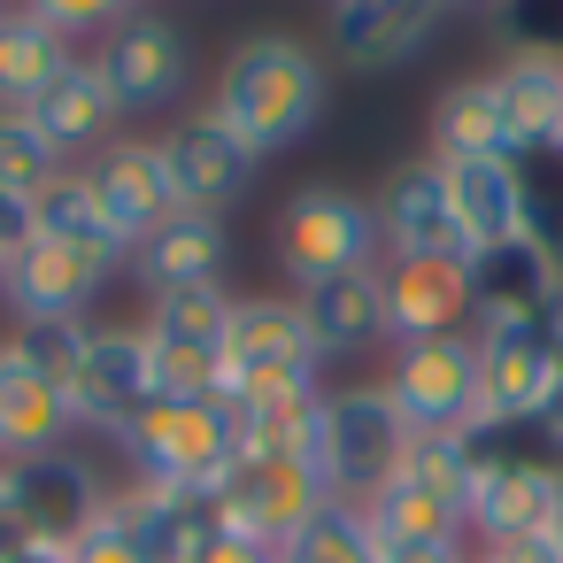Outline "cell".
Returning <instances> with one entry per match:
<instances>
[{
	"mask_svg": "<svg viewBox=\"0 0 563 563\" xmlns=\"http://www.w3.org/2000/svg\"><path fill=\"white\" fill-rule=\"evenodd\" d=\"M201 109L217 124H232L271 163V155L301 147L324 124V109H332V63L301 32H240L217 55V78H209V101Z\"/></svg>",
	"mask_w": 563,
	"mask_h": 563,
	"instance_id": "6da1fadb",
	"label": "cell"
},
{
	"mask_svg": "<svg viewBox=\"0 0 563 563\" xmlns=\"http://www.w3.org/2000/svg\"><path fill=\"white\" fill-rule=\"evenodd\" d=\"M271 255H278V278L286 294H317L332 278H355V271H378L386 263V240H378V209L347 186H301L286 194V209L271 217Z\"/></svg>",
	"mask_w": 563,
	"mask_h": 563,
	"instance_id": "7a4b0ae2",
	"label": "cell"
},
{
	"mask_svg": "<svg viewBox=\"0 0 563 563\" xmlns=\"http://www.w3.org/2000/svg\"><path fill=\"white\" fill-rule=\"evenodd\" d=\"M401 455H409V424H401V409L386 401L378 378L324 386V409H317V455H309L324 501H355V509H371L378 486L401 471Z\"/></svg>",
	"mask_w": 563,
	"mask_h": 563,
	"instance_id": "3957f363",
	"label": "cell"
},
{
	"mask_svg": "<svg viewBox=\"0 0 563 563\" xmlns=\"http://www.w3.org/2000/svg\"><path fill=\"white\" fill-rule=\"evenodd\" d=\"M117 455L140 486H186V494H217L224 471L240 463V432L224 401H147L124 432Z\"/></svg>",
	"mask_w": 563,
	"mask_h": 563,
	"instance_id": "277c9868",
	"label": "cell"
},
{
	"mask_svg": "<svg viewBox=\"0 0 563 563\" xmlns=\"http://www.w3.org/2000/svg\"><path fill=\"white\" fill-rule=\"evenodd\" d=\"M471 332H478V424H540L563 378V309L494 317Z\"/></svg>",
	"mask_w": 563,
	"mask_h": 563,
	"instance_id": "5b68a950",
	"label": "cell"
},
{
	"mask_svg": "<svg viewBox=\"0 0 563 563\" xmlns=\"http://www.w3.org/2000/svg\"><path fill=\"white\" fill-rule=\"evenodd\" d=\"M286 386H324V355H317V340H309L301 294H255V301L232 309V340H224V401L286 394Z\"/></svg>",
	"mask_w": 563,
	"mask_h": 563,
	"instance_id": "8992f818",
	"label": "cell"
},
{
	"mask_svg": "<svg viewBox=\"0 0 563 563\" xmlns=\"http://www.w3.org/2000/svg\"><path fill=\"white\" fill-rule=\"evenodd\" d=\"M378 386H386V401L401 409L409 432H463V424H478V332L394 340Z\"/></svg>",
	"mask_w": 563,
	"mask_h": 563,
	"instance_id": "52a82bcc",
	"label": "cell"
},
{
	"mask_svg": "<svg viewBox=\"0 0 563 563\" xmlns=\"http://www.w3.org/2000/svg\"><path fill=\"white\" fill-rule=\"evenodd\" d=\"M86 55H93V70H101V86L117 93L124 117H163V109L186 101L194 47H186V24L163 16V9H132V16L109 24Z\"/></svg>",
	"mask_w": 563,
	"mask_h": 563,
	"instance_id": "ba28073f",
	"label": "cell"
},
{
	"mask_svg": "<svg viewBox=\"0 0 563 563\" xmlns=\"http://www.w3.org/2000/svg\"><path fill=\"white\" fill-rule=\"evenodd\" d=\"M0 494H9V509L24 517L32 540L47 548H70L86 525L109 517L117 501V478L70 440V448H47V455H24V463H0Z\"/></svg>",
	"mask_w": 563,
	"mask_h": 563,
	"instance_id": "9c48e42d",
	"label": "cell"
},
{
	"mask_svg": "<svg viewBox=\"0 0 563 563\" xmlns=\"http://www.w3.org/2000/svg\"><path fill=\"white\" fill-rule=\"evenodd\" d=\"M455 9L448 0H332L324 9V55L355 78H378V70H409L440 24Z\"/></svg>",
	"mask_w": 563,
	"mask_h": 563,
	"instance_id": "30bf717a",
	"label": "cell"
},
{
	"mask_svg": "<svg viewBox=\"0 0 563 563\" xmlns=\"http://www.w3.org/2000/svg\"><path fill=\"white\" fill-rule=\"evenodd\" d=\"M70 417H78V432H101V440H117L147 401H155V347H147V332H140V317L132 324H93V340H86V363L70 371Z\"/></svg>",
	"mask_w": 563,
	"mask_h": 563,
	"instance_id": "8fae6325",
	"label": "cell"
},
{
	"mask_svg": "<svg viewBox=\"0 0 563 563\" xmlns=\"http://www.w3.org/2000/svg\"><path fill=\"white\" fill-rule=\"evenodd\" d=\"M163 163H170V186H178V209H209V217H224L232 201H247L255 194V170H263V155L232 132V124H217L209 109H194V117H170L163 132Z\"/></svg>",
	"mask_w": 563,
	"mask_h": 563,
	"instance_id": "7c38bea8",
	"label": "cell"
},
{
	"mask_svg": "<svg viewBox=\"0 0 563 563\" xmlns=\"http://www.w3.org/2000/svg\"><path fill=\"white\" fill-rule=\"evenodd\" d=\"M86 186H93V209L109 217V232L132 247L147 240L170 209H178V186H170V163H163V140L155 132H117L93 163H78Z\"/></svg>",
	"mask_w": 563,
	"mask_h": 563,
	"instance_id": "4fadbf2b",
	"label": "cell"
},
{
	"mask_svg": "<svg viewBox=\"0 0 563 563\" xmlns=\"http://www.w3.org/2000/svg\"><path fill=\"white\" fill-rule=\"evenodd\" d=\"M117 271H124L117 255H93V247H70V240L32 232V240L16 247V263H9L0 309H9V317H86V309L109 294Z\"/></svg>",
	"mask_w": 563,
	"mask_h": 563,
	"instance_id": "5bb4252c",
	"label": "cell"
},
{
	"mask_svg": "<svg viewBox=\"0 0 563 563\" xmlns=\"http://www.w3.org/2000/svg\"><path fill=\"white\" fill-rule=\"evenodd\" d=\"M378 294H386V332L394 340H432V332H471L478 324L463 255H386Z\"/></svg>",
	"mask_w": 563,
	"mask_h": 563,
	"instance_id": "9a60e30c",
	"label": "cell"
},
{
	"mask_svg": "<svg viewBox=\"0 0 563 563\" xmlns=\"http://www.w3.org/2000/svg\"><path fill=\"white\" fill-rule=\"evenodd\" d=\"M378 240L386 255H471L463 232H455V209H448V170L440 155H401L378 186Z\"/></svg>",
	"mask_w": 563,
	"mask_h": 563,
	"instance_id": "2e32d148",
	"label": "cell"
},
{
	"mask_svg": "<svg viewBox=\"0 0 563 563\" xmlns=\"http://www.w3.org/2000/svg\"><path fill=\"white\" fill-rule=\"evenodd\" d=\"M317 501H324V486H317V471L294 463V455H240V463L224 471V486H217L224 525H240V532H255V540H271V548H278Z\"/></svg>",
	"mask_w": 563,
	"mask_h": 563,
	"instance_id": "e0dca14e",
	"label": "cell"
},
{
	"mask_svg": "<svg viewBox=\"0 0 563 563\" xmlns=\"http://www.w3.org/2000/svg\"><path fill=\"white\" fill-rule=\"evenodd\" d=\"M117 525H124V540L140 548V563H201V548H209V532H217V494H186V486H140V478H124L117 486Z\"/></svg>",
	"mask_w": 563,
	"mask_h": 563,
	"instance_id": "ac0fdd59",
	"label": "cell"
},
{
	"mask_svg": "<svg viewBox=\"0 0 563 563\" xmlns=\"http://www.w3.org/2000/svg\"><path fill=\"white\" fill-rule=\"evenodd\" d=\"M224 263H232V232H224V217H209V209H170L147 240H132V278L147 286V301L155 294H178V286H224Z\"/></svg>",
	"mask_w": 563,
	"mask_h": 563,
	"instance_id": "d6986e66",
	"label": "cell"
},
{
	"mask_svg": "<svg viewBox=\"0 0 563 563\" xmlns=\"http://www.w3.org/2000/svg\"><path fill=\"white\" fill-rule=\"evenodd\" d=\"M463 271H471V309H478V324L563 309V255H548V247L525 240V232H517V240H494V247H471Z\"/></svg>",
	"mask_w": 563,
	"mask_h": 563,
	"instance_id": "ffe728a7",
	"label": "cell"
},
{
	"mask_svg": "<svg viewBox=\"0 0 563 563\" xmlns=\"http://www.w3.org/2000/svg\"><path fill=\"white\" fill-rule=\"evenodd\" d=\"M40 132H47V147L78 170V163H93L117 132H124V109H117V93L101 86V70H93V55H70L63 70H55V86L24 109Z\"/></svg>",
	"mask_w": 563,
	"mask_h": 563,
	"instance_id": "44dd1931",
	"label": "cell"
},
{
	"mask_svg": "<svg viewBox=\"0 0 563 563\" xmlns=\"http://www.w3.org/2000/svg\"><path fill=\"white\" fill-rule=\"evenodd\" d=\"M424 155L440 163H517V140L501 124V101H494V78H448L424 109Z\"/></svg>",
	"mask_w": 563,
	"mask_h": 563,
	"instance_id": "7402d4cb",
	"label": "cell"
},
{
	"mask_svg": "<svg viewBox=\"0 0 563 563\" xmlns=\"http://www.w3.org/2000/svg\"><path fill=\"white\" fill-rule=\"evenodd\" d=\"M309 309V340L324 363H355V355H378L394 347L386 332V294H378V271H355V278H332L317 294H301Z\"/></svg>",
	"mask_w": 563,
	"mask_h": 563,
	"instance_id": "603a6c76",
	"label": "cell"
},
{
	"mask_svg": "<svg viewBox=\"0 0 563 563\" xmlns=\"http://www.w3.org/2000/svg\"><path fill=\"white\" fill-rule=\"evenodd\" d=\"M78 440V417H70V394L24 363L0 355V463H24V455H47V448H70Z\"/></svg>",
	"mask_w": 563,
	"mask_h": 563,
	"instance_id": "cb8c5ba5",
	"label": "cell"
},
{
	"mask_svg": "<svg viewBox=\"0 0 563 563\" xmlns=\"http://www.w3.org/2000/svg\"><path fill=\"white\" fill-rule=\"evenodd\" d=\"M486 78H494V101H501V124L517 140V155L563 147V63H548V55H501Z\"/></svg>",
	"mask_w": 563,
	"mask_h": 563,
	"instance_id": "d4e9b609",
	"label": "cell"
},
{
	"mask_svg": "<svg viewBox=\"0 0 563 563\" xmlns=\"http://www.w3.org/2000/svg\"><path fill=\"white\" fill-rule=\"evenodd\" d=\"M440 170H448V209H455L463 247H494V240H517L525 232L517 163H440Z\"/></svg>",
	"mask_w": 563,
	"mask_h": 563,
	"instance_id": "484cf974",
	"label": "cell"
},
{
	"mask_svg": "<svg viewBox=\"0 0 563 563\" xmlns=\"http://www.w3.org/2000/svg\"><path fill=\"white\" fill-rule=\"evenodd\" d=\"M232 309H240L232 286H178V294H155V301L140 309V332H147L155 347H178V355H224Z\"/></svg>",
	"mask_w": 563,
	"mask_h": 563,
	"instance_id": "4316f807",
	"label": "cell"
},
{
	"mask_svg": "<svg viewBox=\"0 0 563 563\" xmlns=\"http://www.w3.org/2000/svg\"><path fill=\"white\" fill-rule=\"evenodd\" d=\"M70 55H78V47H63L40 16H24L16 0H9V16H0V109L24 117V109L55 86V70H63Z\"/></svg>",
	"mask_w": 563,
	"mask_h": 563,
	"instance_id": "83f0119b",
	"label": "cell"
},
{
	"mask_svg": "<svg viewBox=\"0 0 563 563\" xmlns=\"http://www.w3.org/2000/svg\"><path fill=\"white\" fill-rule=\"evenodd\" d=\"M371 532H378V548H394V540H471V532H463V501L417 486L409 471H394V478L378 486V501H371Z\"/></svg>",
	"mask_w": 563,
	"mask_h": 563,
	"instance_id": "f1b7e54d",
	"label": "cell"
},
{
	"mask_svg": "<svg viewBox=\"0 0 563 563\" xmlns=\"http://www.w3.org/2000/svg\"><path fill=\"white\" fill-rule=\"evenodd\" d=\"M278 563H378L371 509H355V501H317V509L278 540Z\"/></svg>",
	"mask_w": 563,
	"mask_h": 563,
	"instance_id": "f546056e",
	"label": "cell"
},
{
	"mask_svg": "<svg viewBox=\"0 0 563 563\" xmlns=\"http://www.w3.org/2000/svg\"><path fill=\"white\" fill-rule=\"evenodd\" d=\"M32 232H47V240H70V247H93V255H117V263H132V247L109 232V217L93 209V186H86V170H63L40 201H32Z\"/></svg>",
	"mask_w": 563,
	"mask_h": 563,
	"instance_id": "4dcf8cb0",
	"label": "cell"
},
{
	"mask_svg": "<svg viewBox=\"0 0 563 563\" xmlns=\"http://www.w3.org/2000/svg\"><path fill=\"white\" fill-rule=\"evenodd\" d=\"M86 340H93V317H9V332H0V355L70 386V371L86 363Z\"/></svg>",
	"mask_w": 563,
	"mask_h": 563,
	"instance_id": "1f68e13d",
	"label": "cell"
},
{
	"mask_svg": "<svg viewBox=\"0 0 563 563\" xmlns=\"http://www.w3.org/2000/svg\"><path fill=\"white\" fill-rule=\"evenodd\" d=\"M63 170H70V163L47 147V132H40L32 117L0 109V186H9V194H24V201H40V194H47Z\"/></svg>",
	"mask_w": 563,
	"mask_h": 563,
	"instance_id": "d6a6232c",
	"label": "cell"
},
{
	"mask_svg": "<svg viewBox=\"0 0 563 563\" xmlns=\"http://www.w3.org/2000/svg\"><path fill=\"white\" fill-rule=\"evenodd\" d=\"M517 186H525V240L563 255V147L517 155Z\"/></svg>",
	"mask_w": 563,
	"mask_h": 563,
	"instance_id": "836d02e7",
	"label": "cell"
},
{
	"mask_svg": "<svg viewBox=\"0 0 563 563\" xmlns=\"http://www.w3.org/2000/svg\"><path fill=\"white\" fill-rule=\"evenodd\" d=\"M501 55H548L563 63V0H494Z\"/></svg>",
	"mask_w": 563,
	"mask_h": 563,
	"instance_id": "e575fe53",
	"label": "cell"
},
{
	"mask_svg": "<svg viewBox=\"0 0 563 563\" xmlns=\"http://www.w3.org/2000/svg\"><path fill=\"white\" fill-rule=\"evenodd\" d=\"M16 9H24V16H40L63 47H78V40H101L109 24H124L140 0H16Z\"/></svg>",
	"mask_w": 563,
	"mask_h": 563,
	"instance_id": "d590c367",
	"label": "cell"
},
{
	"mask_svg": "<svg viewBox=\"0 0 563 563\" xmlns=\"http://www.w3.org/2000/svg\"><path fill=\"white\" fill-rule=\"evenodd\" d=\"M70 563H140V548L124 540V525H117V509H109L101 525H86V532L70 540Z\"/></svg>",
	"mask_w": 563,
	"mask_h": 563,
	"instance_id": "8d00e7d4",
	"label": "cell"
},
{
	"mask_svg": "<svg viewBox=\"0 0 563 563\" xmlns=\"http://www.w3.org/2000/svg\"><path fill=\"white\" fill-rule=\"evenodd\" d=\"M201 563H278V548H271V540H255V532H240V525H224V517H217V532H209V548H201Z\"/></svg>",
	"mask_w": 563,
	"mask_h": 563,
	"instance_id": "74e56055",
	"label": "cell"
},
{
	"mask_svg": "<svg viewBox=\"0 0 563 563\" xmlns=\"http://www.w3.org/2000/svg\"><path fill=\"white\" fill-rule=\"evenodd\" d=\"M471 555V540H394V548H378V563H463Z\"/></svg>",
	"mask_w": 563,
	"mask_h": 563,
	"instance_id": "f35d334b",
	"label": "cell"
},
{
	"mask_svg": "<svg viewBox=\"0 0 563 563\" xmlns=\"http://www.w3.org/2000/svg\"><path fill=\"white\" fill-rule=\"evenodd\" d=\"M24 240H32V201L0 186V255L16 263V247H24Z\"/></svg>",
	"mask_w": 563,
	"mask_h": 563,
	"instance_id": "ab89813d",
	"label": "cell"
},
{
	"mask_svg": "<svg viewBox=\"0 0 563 563\" xmlns=\"http://www.w3.org/2000/svg\"><path fill=\"white\" fill-rule=\"evenodd\" d=\"M463 563H555L548 540H517V548H471Z\"/></svg>",
	"mask_w": 563,
	"mask_h": 563,
	"instance_id": "60d3db41",
	"label": "cell"
},
{
	"mask_svg": "<svg viewBox=\"0 0 563 563\" xmlns=\"http://www.w3.org/2000/svg\"><path fill=\"white\" fill-rule=\"evenodd\" d=\"M540 432L563 448V378H555V394H548V409H540Z\"/></svg>",
	"mask_w": 563,
	"mask_h": 563,
	"instance_id": "b9f144b4",
	"label": "cell"
},
{
	"mask_svg": "<svg viewBox=\"0 0 563 563\" xmlns=\"http://www.w3.org/2000/svg\"><path fill=\"white\" fill-rule=\"evenodd\" d=\"M548 548L563 555V486H555V517H548Z\"/></svg>",
	"mask_w": 563,
	"mask_h": 563,
	"instance_id": "7bdbcfd3",
	"label": "cell"
},
{
	"mask_svg": "<svg viewBox=\"0 0 563 563\" xmlns=\"http://www.w3.org/2000/svg\"><path fill=\"white\" fill-rule=\"evenodd\" d=\"M448 9H494V0H448Z\"/></svg>",
	"mask_w": 563,
	"mask_h": 563,
	"instance_id": "ee69618b",
	"label": "cell"
},
{
	"mask_svg": "<svg viewBox=\"0 0 563 563\" xmlns=\"http://www.w3.org/2000/svg\"><path fill=\"white\" fill-rule=\"evenodd\" d=\"M0 286H9V255H0Z\"/></svg>",
	"mask_w": 563,
	"mask_h": 563,
	"instance_id": "f6af8a7d",
	"label": "cell"
},
{
	"mask_svg": "<svg viewBox=\"0 0 563 563\" xmlns=\"http://www.w3.org/2000/svg\"><path fill=\"white\" fill-rule=\"evenodd\" d=\"M0 16H9V0H0Z\"/></svg>",
	"mask_w": 563,
	"mask_h": 563,
	"instance_id": "bcb514c9",
	"label": "cell"
},
{
	"mask_svg": "<svg viewBox=\"0 0 563 563\" xmlns=\"http://www.w3.org/2000/svg\"><path fill=\"white\" fill-rule=\"evenodd\" d=\"M555 563H563V555H555Z\"/></svg>",
	"mask_w": 563,
	"mask_h": 563,
	"instance_id": "7dc6e473",
	"label": "cell"
}]
</instances>
